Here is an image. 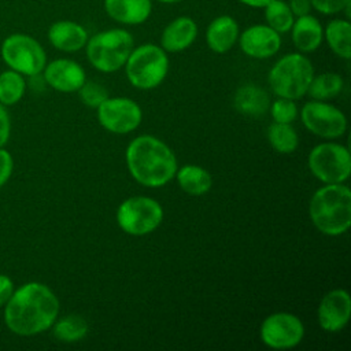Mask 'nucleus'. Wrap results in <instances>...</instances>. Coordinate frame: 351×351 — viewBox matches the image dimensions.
Masks as SVG:
<instances>
[{
  "instance_id": "1a4fd4ad",
  "label": "nucleus",
  "mask_w": 351,
  "mask_h": 351,
  "mask_svg": "<svg viewBox=\"0 0 351 351\" xmlns=\"http://www.w3.org/2000/svg\"><path fill=\"white\" fill-rule=\"evenodd\" d=\"M308 167L325 184L344 182L351 171L350 151L336 143L318 144L308 155Z\"/></svg>"
},
{
  "instance_id": "473e14b6",
  "label": "nucleus",
  "mask_w": 351,
  "mask_h": 351,
  "mask_svg": "<svg viewBox=\"0 0 351 351\" xmlns=\"http://www.w3.org/2000/svg\"><path fill=\"white\" fill-rule=\"evenodd\" d=\"M11 121L10 115L3 104H0V147H4L10 138Z\"/></svg>"
},
{
  "instance_id": "72a5a7b5",
  "label": "nucleus",
  "mask_w": 351,
  "mask_h": 351,
  "mask_svg": "<svg viewBox=\"0 0 351 351\" xmlns=\"http://www.w3.org/2000/svg\"><path fill=\"white\" fill-rule=\"evenodd\" d=\"M14 291L15 288L12 280L5 274H0V307L5 306Z\"/></svg>"
},
{
  "instance_id": "7ed1b4c3",
  "label": "nucleus",
  "mask_w": 351,
  "mask_h": 351,
  "mask_svg": "<svg viewBox=\"0 0 351 351\" xmlns=\"http://www.w3.org/2000/svg\"><path fill=\"white\" fill-rule=\"evenodd\" d=\"M310 218L314 226L328 236H339L351 225V191L340 184H326L310 200Z\"/></svg>"
},
{
  "instance_id": "9b49d317",
  "label": "nucleus",
  "mask_w": 351,
  "mask_h": 351,
  "mask_svg": "<svg viewBox=\"0 0 351 351\" xmlns=\"http://www.w3.org/2000/svg\"><path fill=\"white\" fill-rule=\"evenodd\" d=\"M303 125L314 134L324 138L340 137L347 129L346 115L332 104L322 100H313L300 111Z\"/></svg>"
},
{
  "instance_id": "f3484780",
  "label": "nucleus",
  "mask_w": 351,
  "mask_h": 351,
  "mask_svg": "<svg viewBox=\"0 0 351 351\" xmlns=\"http://www.w3.org/2000/svg\"><path fill=\"white\" fill-rule=\"evenodd\" d=\"M107 16L117 23L136 26L144 23L152 14V0H103Z\"/></svg>"
},
{
  "instance_id": "f257e3e1",
  "label": "nucleus",
  "mask_w": 351,
  "mask_h": 351,
  "mask_svg": "<svg viewBox=\"0 0 351 351\" xmlns=\"http://www.w3.org/2000/svg\"><path fill=\"white\" fill-rule=\"evenodd\" d=\"M59 314V300L49 287L30 281L14 291L4 307L7 328L19 336H33L49 329Z\"/></svg>"
},
{
  "instance_id": "7c9ffc66",
  "label": "nucleus",
  "mask_w": 351,
  "mask_h": 351,
  "mask_svg": "<svg viewBox=\"0 0 351 351\" xmlns=\"http://www.w3.org/2000/svg\"><path fill=\"white\" fill-rule=\"evenodd\" d=\"M313 10L322 15H336L346 11L347 18L350 15L348 10L351 5V0H310Z\"/></svg>"
},
{
  "instance_id": "f8f14e48",
  "label": "nucleus",
  "mask_w": 351,
  "mask_h": 351,
  "mask_svg": "<svg viewBox=\"0 0 351 351\" xmlns=\"http://www.w3.org/2000/svg\"><path fill=\"white\" fill-rule=\"evenodd\" d=\"M100 125L108 132L126 134L134 130L143 118L140 106L128 97H107L97 107Z\"/></svg>"
},
{
  "instance_id": "f704fd0d",
  "label": "nucleus",
  "mask_w": 351,
  "mask_h": 351,
  "mask_svg": "<svg viewBox=\"0 0 351 351\" xmlns=\"http://www.w3.org/2000/svg\"><path fill=\"white\" fill-rule=\"evenodd\" d=\"M287 3L295 16H302V15L310 14L313 10L310 0H288Z\"/></svg>"
},
{
  "instance_id": "0eeeda50",
  "label": "nucleus",
  "mask_w": 351,
  "mask_h": 351,
  "mask_svg": "<svg viewBox=\"0 0 351 351\" xmlns=\"http://www.w3.org/2000/svg\"><path fill=\"white\" fill-rule=\"evenodd\" d=\"M3 62L22 75H38L47 64V53L43 45L32 36L14 33L4 38L0 47Z\"/></svg>"
},
{
  "instance_id": "a211bd4d",
  "label": "nucleus",
  "mask_w": 351,
  "mask_h": 351,
  "mask_svg": "<svg viewBox=\"0 0 351 351\" xmlns=\"http://www.w3.org/2000/svg\"><path fill=\"white\" fill-rule=\"evenodd\" d=\"M48 40L51 45L62 52H77L85 48L89 38L86 29L74 21H56L48 27Z\"/></svg>"
},
{
  "instance_id": "5701e85b",
  "label": "nucleus",
  "mask_w": 351,
  "mask_h": 351,
  "mask_svg": "<svg viewBox=\"0 0 351 351\" xmlns=\"http://www.w3.org/2000/svg\"><path fill=\"white\" fill-rule=\"evenodd\" d=\"M177 181L181 189L192 196L204 195L210 191L213 184L210 173L206 169L195 165L182 166L177 171Z\"/></svg>"
},
{
  "instance_id": "a878e982",
  "label": "nucleus",
  "mask_w": 351,
  "mask_h": 351,
  "mask_svg": "<svg viewBox=\"0 0 351 351\" xmlns=\"http://www.w3.org/2000/svg\"><path fill=\"white\" fill-rule=\"evenodd\" d=\"M26 90V81L22 74L15 70H4L0 73V104L12 106L18 103Z\"/></svg>"
},
{
  "instance_id": "6ab92c4d",
  "label": "nucleus",
  "mask_w": 351,
  "mask_h": 351,
  "mask_svg": "<svg viewBox=\"0 0 351 351\" xmlns=\"http://www.w3.org/2000/svg\"><path fill=\"white\" fill-rule=\"evenodd\" d=\"M289 32L295 48L302 53L317 51L324 41V26L311 12L296 16Z\"/></svg>"
},
{
  "instance_id": "39448f33",
  "label": "nucleus",
  "mask_w": 351,
  "mask_h": 351,
  "mask_svg": "<svg viewBox=\"0 0 351 351\" xmlns=\"http://www.w3.org/2000/svg\"><path fill=\"white\" fill-rule=\"evenodd\" d=\"M314 77V67L302 52L287 53L280 58L269 71L271 90L284 99H300L307 93Z\"/></svg>"
},
{
  "instance_id": "393cba45",
  "label": "nucleus",
  "mask_w": 351,
  "mask_h": 351,
  "mask_svg": "<svg viewBox=\"0 0 351 351\" xmlns=\"http://www.w3.org/2000/svg\"><path fill=\"white\" fill-rule=\"evenodd\" d=\"M53 336L63 343H74L84 339L89 330L88 322L75 314L66 315L60 319H56L52 325Z\"/></svg>"
},
{
  "instance_id": "423d86ee",
  "label": "nucleus",
  "mask_w": 351,
  "mask_h": 351,
  "mask_svg": "<svg viewBox=\"0 0 351 351\" xmlns=\"http://www.w3.org/2000/svg\"><path fill=\"white\" fill-rule=\"evenodd\" d=\"M167 71V52L160 45L149 43L133 48L125 63V73L129 82L145 90L160 85Z\"/></svg>"
},
{
  "instance_id": "9d476101",
  "label": "nucleus",
  "mask_w": 351,
  "mask_h": 351,
  "mask_svg": "<svg viewBox=\"0 0 351 351\" xmlns=\"http://www.w3.org/2000/svg\"><path fill=\"white\" fill-rule=\"evenodd\" d=\"M261 340L270 348L287 350L298 346L304 335L302 321L291 313H274L261 325Z\"/></svg>"
},
{
  "instance_id": "e433bc0d",
  "label": "nucleus",
  "mask_w": 351,
  "mask_h": 351,
  "mask_svg": "<svg viewBox=\"0 0 351 351\" xmlns=\"http://www.w3.org/2000/svg\"><path fill=\"white\" fill-rule=\"evenodd\" d=\"M155 1H159V3H163V4H174V3H178L181 0H155Z\"/></svg>"
},
{
  "instance_id": "4468645a",
  "label": "nucleus",
  "mask_w": 351,
  "mask_h": 351,
  "mask_svg": "<svg viewBox=\"0 0 351 351\" xmlns=\"http://www.w3.org/2000/svg\"><path fill=\"white\" fill-rule=\"evenodd\" d=\"M44 81L55 90L70 93L77 92L86 81L85 70L71 59L60 58L45 64Z\"/></svg>"
},
{
  "instance_id": "aec40b11",
  "label": "nucleus",
  "mask_w": 351,
  "mask_h": 351,
  "mask_svg": "<svg viewBox=\"0 0 351 351\" xmlns=\"http://www.w3.org/2000/svg\"><path fill=\"white\" fill-rule=\"evenodd\" d=\"M240 27L237 21L230 15L215 16L206 29V43L215 53H226L237 43Z\"/></svg>"
},
{
  "instance_id": "20e7f679",
  "label": "nucleus",
  "mask_w": 351,
  "mask_h": 351,
  "mask_svg": "<svg viewBox=\"0 0 351 351\" xmlns=\"http://www.w3.org/2000/svg\"><path fill=\"white\" fill-rule=\"evenodd\" d=\"M133 48L132 33L122 27L101 30L89 37L85 44L89 63L101 73H114L123 67Z\"/></svg>"
},
{
  "instance_id": "412c9836",
  "label": "nucleus",
  "mask_w": 351,
  "mask_h": 351,
  "mask_svg": "<svg viewBox=\"0 0 351 351\" xmlns=\"http://www.w3.org/2000/svg\"><path fill=\"white\" fill-rule=\"evenodd\" d=\"M324 40L330 51L348 60L351 58V23L348 18H333L324 27Z\"/></svg>"
},
{
  "instance_id": "bb28decb",
  "label": "nucleus",
  "mask_w": 351,
  "mask_h": 351,
  "mask_svg": "<svg viewBox=\"0 0 351 351\" xmlns=\"http://www.w3.org/2000/svg\"><path fill=\"white\" fill-rule=\"evenodd\" d=\"M270 145L280 154H291L298 148L299 137L291 123L274 122L267 129Z\"/></svg>"
},
{
  "instance_id": "2f4dec72",
  "label": "nucleus",
  "mask_w": 351,
  "mask_h": 351,
  "mask_svg": "<svg viewBox=\"0 0 351 351\" xmlns=\"http://www.w3.org/2000/svg\"><path fill=\"white\" fill-rule=\"evenodd\" d=\"M14 169V159L11 154L0 147V188L8 181V178L12 174Z\"/></svg>"
},
{
  "instance_id": "2eb2a0df",
  "label": "nucleus",
  "mask_w": 351,
  "mask_h": 351,
  "mask_svg": "<svg viewBox=\"0 0 351 351\" xmlns=\"http://www.w3.org/2000/svg\"><path fill=\"white\" fill-rule=\"evenodd\" d=\"M351 314V298L344 289H333L328 292L318 307L319 326L326 332L341 330Z\"/></svg>"
},
{
  "instance_id": "cd10ccee",
  "label": "nucleus",
  "mask_w": 351,
  "mask_h": 351,
  "mask_svg": "<svg viewBox=\"0 0 351 351\" xmlns=\"http://www.w3.org/2000/svg\"><path fill=\"white\" fill-rule=\"evenodd\" d=\"M343 78L336 73H322L314 75L308 85V95L315 100H326L337 96L343 89Z\"/></svg>"
},
{
  "instance_id": "f03ea898",
  "label": "nucleus",
  "mask_w": 351,
  "mask_h": 351,
  "mask_svg": "<svg viewBox=\"0 0 351 351\" xmlns=\"http://www.w3.org/2000/svg\"><path fill=\"white\" fill-rule=\"evenodd\" d=\"M126 165L132 177L151 188L167 184L177 171L173 151L154 136H138L126 148Z\"/></svg>"
},
{
  "instance_id": "4be33fe9",
  "label": "nucleus",
  "mask_w": 351,
  "mask_h": 351,
  "mask_svg": "<svg viewBox=\"0 0 351 351\" xmlns=\"http://www.w3.org/2000/svg\"><path fill=\"white\" fill-rule=\"evenodd\" d=\"M234 107L247 115L265 114L269 107V96L256 85L248 84L237 89L234 96Z\"/></svg>"
},
{
  "instance_id": "b1692460",
  "label": "nucleus",
  "mask_w": 351,
  "mask_h": 351,
  "mask_svg": "<svg viewBox=\"0 0 351 351\" xmlns=\"http://www.w3.org/2000/svg\"><path fill=\"white\" fill-rule=\"evenodd\" d=\"M265 23L277 33H288L293 25L295 15L285 0H271L263 8Z\"/></svg>"
},
{
  "instance_id": "dca6fc26",
  "label": "nucleus",
  "mask_w": 351,
  "mask_h": 351,
  "mask_svg": "<svg viewBox=\"0 0 351 351\" xmlns=\"http://www.w3.org/2000/svg\"><path fill=\"white\" fill-rule=\"evenodd\" d=\"M199 29L193 18L188 15H180L170 21L162 30L160 47L166 52H181L189 48L196 37Z\"/></svg>"
},
{
  "instance_id": "6e6552de",
  "label": "nucleus",
  "mask_w": 351,
  "mask_h": 351,
  "mask_svg": "<svg viewBox=\"0 0 351 351\" xmlns=\"http://www.w3.org/2000/svg\"><path fill=\"white\" fill-rule=\"evenodd\" d=\"M160 204L147 196L129 197L117 210L119 228L132 236H144L154 232L162 222Z\"/></svg>"
},
{
  "instance_id": "c85d7f7f",
  "label": "nucleus",
  "mask_w": 351,
  "mask_h": 351,
  "mask_svg": "<svg viewBox=\"0 0 351 351\" xmlns=\"http://www.w3.org/2000/svg\"><path fill=\"white\" fill-rule=\"evenodd\" d=\"M78 92L82 103L88 107H99L108 97L106 88L93 81H85Z\"/></svg>"
},
{
  "instance_id": "c9c22d12",
  "label": "nucleus",
  "mask_w": 351,
  "mask_h": 351,
  "mask_svg": "<svg viewBox=\"0 0 351 351\" xmlns=\"http://www.w3.org/2000/svg\"><path fill=\"white\" fill-rule=\"evenodd\" d=\"M237 1L247 7H251V8H263L271 0H237Z\"/></svg>"
},
{
  "instance_id": "c756f323",
  "label": "nucleus",
  "mask_w": 351,
  "mask_h": 351,
  "mask_svg": "<svg viewBox=\"0 0 351 351\" xmlns=\"http://www.w3.org/2000/svg\"><path fill=\"white\" fill-rule=\"evenodd\" d=\"M271 117L274 122L280 123H291L298 117V107L293 100L280 97L270 107Z\"/></svg>"
},
{
  "instance_id": "ddd939ff",
  "label": "nucleus",
  "mask_w": 351,
  "mask_h": 351,
  "mask_svg": "<svg viewBox=\"0 0 351 351\" xmlns=\"http://www.w3.org/2000/svg\"><path fill=\"white\" fill-rule=\"evenodd\" d=\"M240 49L250 58L267 59L281 48V34L266 23H255L239 34Z\"/></svg>"
}]
</instances>
